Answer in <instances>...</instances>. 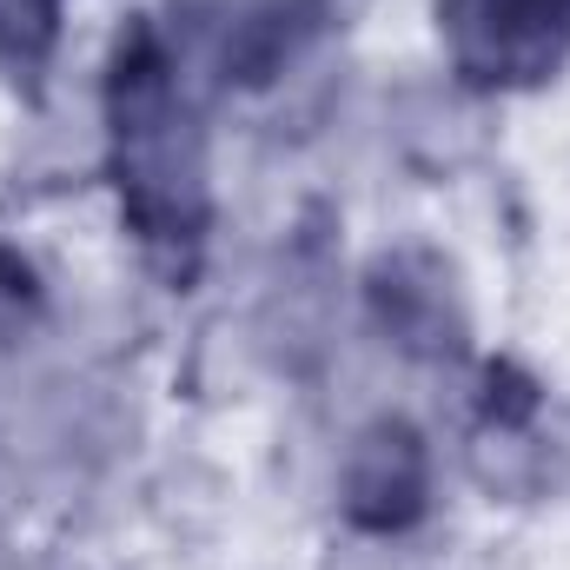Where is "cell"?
Masks as SVG:
<instances>
[{"label":"cell","instance_id":"3957f363","mask_svg":"<svg viewBox=\"0 0 570 570\" xmlns=\"http://www.w3.org/2000/svg\"><path fill=\"white\" fill-rule=\"evenodd\" d=\"M365 305H372L379 332L405 358H458L464 338H471V312H464L458 273L431 246L379 253V266L365 273Z\"/></svg>","mask_w":570,"mask_h":570},{"label":"cell","instance_id":"5b68a950","mask_svg":"<svg viewBox=\"0 0 570 570\" xmlns=\"http://www.w3.org/2000/svg\"><path fill=\"white\" fill-rule=\"evenodd\" d=\"M312 33H318V0H239L219 13L206 60L233 87H266Z\"/></svg>","mask_w":570,"mask_h":570},{"label":"cell","instance_id":"277c9868","mask_svg":"<svg viewBox=\"0 0 570 570\" xmlns=\"http://www.w3.org/2000/svg\"><path fill=\"white\" fill-rule=\"evenodd\" d=\"M338 498H345V518L358 531H412L431 504V451L425 438L405 425V419H379L352 438L345 451V478H338Z\"/></svg>","mask_w":570,"mask_h":570},{"label":"cell","instance_id":"52a82bcc","mask_svg":"<svg viewBox=\"0 0 570 570\" xmlns=\"http://www.w3.org/2000/svg\"><path fill=\"white\" fill-rule=\"evenodd\" d=\"M33 305H40L33 273H27L13 253H0V338H7V332H20V325L33 318Z\"/></svg>","mask_w":570,"mask_h":570},{"label":"cell","instance_id":"8992f818","mask_svg":"<svg viewBox=\"0 0 570 570\" xmlns=\"http://www.w3.org/2000/svg\"><path fill=\"white\" fill-rule=\"evenodd\" d=\"M67 0H0V80L40 87L53 47H60Z\"/></svg>","mask_w":570,"mask_h":570},{"label":"cell","instance_id":"6da1fadb","mask_svg":"<svg viewBox=\"0 0 570 570\" xmlns=\"http://www.w3.org/2000/svg\"><path fill=\"white\" fill-rule=\"evenodd\" d=\"M107 140H114V186L140 253L166 279H193L213 226V166L206 127L179 80V53L159 27L134 20L107 60Z\"/></svg>","mask_w":570,"mask_h":570},{"label":"cell","instance_id":"7a4b0ae2","mask_svg":"<svg viewBox=\"0 0 570 570\" xmlns=\"http://www.w3.org/2000/svg\"><path fill=\"white\" fill-rule=\"evenodd\" d=\"M438 40L464 87L524 94L570 60V0H438Z\"/></svg>","mask_w":570,"mask_h":570}]
</instances>
